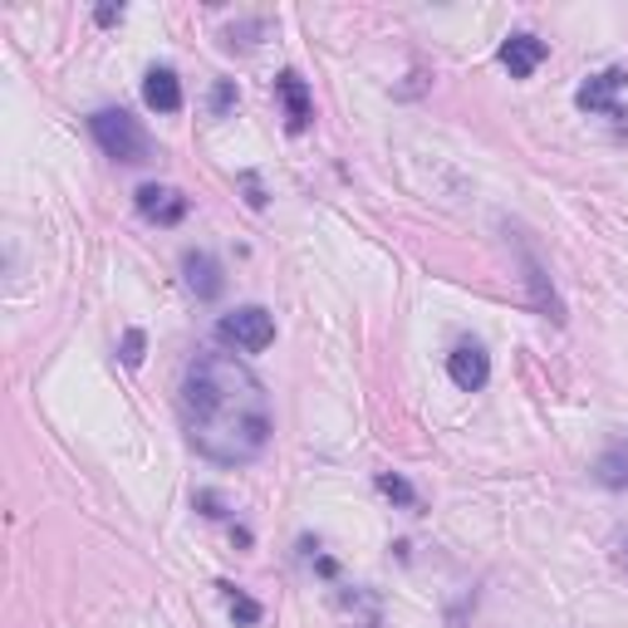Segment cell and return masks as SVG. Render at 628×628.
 Returning <instances> with one entry per match:
<instances>
[{"mask_svg":"<svg viewBox=\"0 0 628 628\" xmlns=\"http://www.w3.org/2000/svg\"><path fill=\"white\" fill-rule=\"evenodd\" d=\"M182 428L201 457L221 467H246L270 447V398L266 383L236 353H197L182 373Z\"/></svg>","mask_w":628,"mask_h":628,"instance_id":"cell-1","label":"cell"},{"mask_svg":"<svg viewBox=\"0 0 628 628\" xmlns=\"http://www.w3.org/2000/svg\"><path fill=\"white\" fill-rule=\"evenodd\" d=\"M89 133H94V143L114 162H148V133L124 108H98V114H89Z\"/></svg>","mask_w":628,"mask_h":628,"instance_id":"cell-2","label":"cell"},{"mask_svg":"<svg viewBox=\"0 0 628 628\" xmlns=\"http://www.w3.org/2000/svg\"><path fill=\"white\" fill-rule=\"evenodd\" d=\"M217 334L226 344H236L241 353H260V349H270V344H276V314L260 310V305H241V310L221 314Z\"/></svg>","mask_w":628,"mask_h":628,"instance_id":"cell-3","label":"cell"},{"mask_svg":"<svg viewBox=\"0 0 628 628\" xmlns=\"http://www.w3.org/2000/svg\"><path fill=\"white\" fill-rule=\"evenodd\" d=\"M624 89H628V69H604V74H594L590 84H580L574 104H580L584 114H609V118H624V108L614 104V94H624Z\"/></svg>","mask_w":628,"mask_h":628,"instance_id":"cell-4","label":"cell"},{"mask_svg":"<svg viewBox=\"0 0 628 628\" xmlns=\"http://www.w3.org/2000/svg\"><path fill=\"white\" fill-rule=\"evenodd\" d=\"M447 373L462 393H481L486 383H491V353H486L481 344H457V349L447 353Z\"/></svg>","mask_w":628,"mask_h":628,"instance_id":"cell-5","label":"cell"},{"mask_svg":"<svg viewBox=\"0 0 628 628\" xmlns=\"http://www.w3.org/2000/svg\"><path fill=\"white\" fill-rule=\"evenodd\" d=\"M138 211H143L148 221H158V226H177V221L187 217V197H182L177 187L148 182V187H138Z\"/></svg>","mask_w":628,"mask_h":628,"instance_id":"cell-6","label":"cell"},{"mask_svg":"<svg viewBox=\"0 0 628 628\" xmlns=\"http://www.w3.org/2000/svg\"><path fill=\"white\" fill-rule=\"evenodd\" d=\"M276 94H280V104H286V124H290V133H305L310 118H314V98H310L305 79H300L295 69H286V74L276 79Z\"/></svg>","mask_w":628,"mask_h":628,"instance_id":"cell-7","label":"cell"},{"mask_svg":"<svg viewBox=\"0 0 628 628\" xmlns=\"http://www.w3.org/2000/svg\"><path fill=\"white\" fill-rule=\"evenodd\" d=\"M545 55H550V45H545V39H535V35H511L501 45V65L511 69V79H531L535 69L545 65Z\"/></svg>","mask_w":628,"mask_h":628,"instance_id":"cell-8","label":"cell"},{"mask_svg":"<svg viewBox=\"0 0 628 628\" xmlns=\"http://www.w3.org/2000/svg\"><path fill=\"white\" fill-rule=\"evenodd\" d=\"M143 104L153 108V114H177V108H182V79L172 74V69H148Z\"/></svg>","mask_w":628,"mask_h":628,"instance_id":"cell-9","label":"cell"},{"mask_svg":"<svg viewBox=\"0 0 628 628\" xmlns=\"http://www.w3.org/2000/svg\"><path fill=\"white\" fill-rule=\"evenodd\" d=\"M182 270H187V286L197 290V300H217L221 295V266L207 256V251H187V260H182Z\"/></svg>","mask_w":628,"mask_h":628,"instance_id":"cell-10","label":"cell"},{"mask_svg":"<svg viewBox=\"0 0 628 628\" xmlns=\"http://www.w3.org/2000/svg\"><path fill=\"white\" fill-rule=\"evenodd\" d=\"M594 481L609 486V491H624V486H628V442L609 447L600 462H594Z\"/></svg>","mask_w":628,"mask_h":628,"instance_id":"cell-11","label":"cell"},{"mask_svg":"<svg viewBox=\"0 0 628 628\" xmlns=\"http://www.w3.org/2000/svg\"><path fill=\"white\" fill-rule=\"evenodd\" d=\"M379 491L388 496V501H398L403 511H418V491H412L403 476H393V472H379Z\"/></svg>","mask_w":628,"mask_h":628,"instance_id":"cell-12","label":"cell"},{"mask_svg":"<svg viewBox=\"0 0 628 628\" xmlns=\"http://www.w3.org/2000/svg\"><path fill=\"white\" fill-rule=\"evenodd\" d=\"M226 590V600H231V614H236V624H260V604L251 600V594H241V590H231V584H221Z\"/></svg>","mask_w":628,"mask_h":628,"instance_id":"cell-13","label":"cell"},{"mask_svg":"<svg viewBox=\"0 0 628 628\" xmlns=\"http://www.w3.org/2000/svg\"><path fill=\"white\" fill-rule=\"evenodd\" d=\"M143 349H148L143 329H128L124 334V363H128V369H138V363H143Z\"/></svg>","mask_w":628,"mask_h":628,"instance_id":"cell-14","label":"cell"},{"mask_svg":"<svg viewBox=\"0 0 628 628\" xmlns=\"http://www.w3.org/2000/svg\"><path fill=\"white\" fill-rule=\"evenodd\" d=\"M231 104H236V89H231V84H217V114H226Z\"/></svg>","mask_w":628,"mask_h":628,"instance_id":"cell-15","label":"cell"},{"mask_svg":"<svg viewBox=\"0 0 628 628\" xmlns=\"http://www.w3.org/2000/svg\"><path fill=\"white\" fill-rule=\"evenodd\" d=\"M118 20H124V5H104V10H98V25H118Z\"/></svg>","mask_w":628,"mask_h":628,"instance_id":"cell-16","label":"cell"},{"mask_svg":"<svg viewBox=\"0 0 628 628\" xmlns=\"http://www.w3.org/2000/svg\"><path fill=\"white\" fill-rule=\"evenodd\" d=\"M624 560H628V540H624Z\"/></svg>","mask_w":628,"mask_h":628,"instance_id":"cell-17","label":"cell"}]
</instances>
